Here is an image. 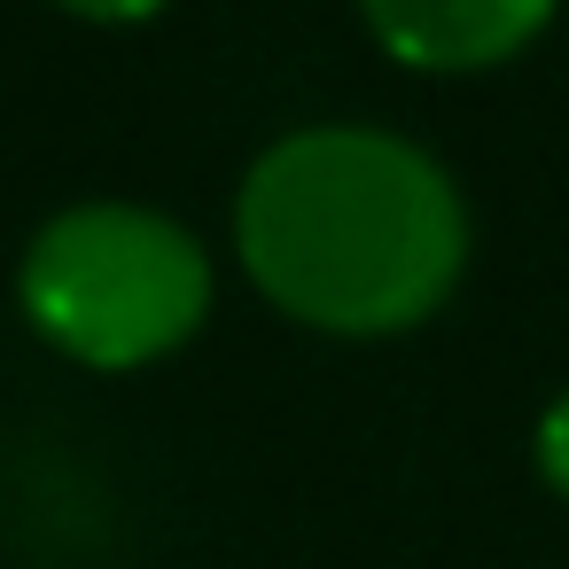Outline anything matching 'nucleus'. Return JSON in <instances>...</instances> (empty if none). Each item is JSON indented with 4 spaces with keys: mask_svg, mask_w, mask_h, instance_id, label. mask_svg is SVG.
Listing matches in <instances>:
<instances>
[{
    "mask_svg": "<svg viewBox=\"0 0 569 569\" xmlns=\"http://www.w3.org/2000/svg\"><path fill=\"white\" fill-rule=\"evenodd\" d=\"M17 305L63 359L133 375L203 328L211 258L149 203H71L24 242Z\"/></svg>",
    "mask_w": 569,
    "mask_h": 569,
    "instance_id": "f03ea898",
    "label": "nucleus"
},
{
    "mask_svg": "<svg viewBox=\"0 0 569 569\" xmlns=\"http://www.w3.org/2000/svg\"><path fill=\"white\" fill-rule=\"evenodd\" d=\"M538 476L553 499H569V390L538 413Z\"/></svg>",
    "mask_w": 569,
    "mask_h": 569,
    "instance_id": "20e7f679",
    "label": "nucleus"
},
{
    "mask_svg": "<svg viewBox=\"0 0 569 569\" xmlns=\"http://www.w3.org/2000/svg\"><path fill=\"white\" fill-rule=\"evenodd\" d=\"M234 258L320 336L421 328L468 266L460 180L382 126H289L234 188Z\"/></svg>",
    "mask_w": 569,
    "mask_h": 569,
    "instance_id": "f257e3e1",
    "label": "nucleus"
},
{
    "mask_svg": "<svg viewBox=\"0 0 569 569\" xmlns=\"http://www.w3.org/2000/svg\"><path fill=\"white\" fill-rule=\"evenodd\" d=\"M359 24L406 71H499L553 24V9L546 0H367Z\"/></svg>",
    "mask_w": 569,
    "mask_h": 569,
    "instance_id": "7ed1b4c3",
    "label": "nucleus"
}]
</instances>
